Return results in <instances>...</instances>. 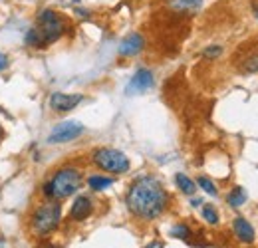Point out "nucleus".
<instances>
[{"label": "nucleus", "mask_w": 258, "mask_h": 248, "mask_svg": "<svg viewBox=\"0 0 258 248\" xmlns=\"http://www.w3.org/2000/svg\"><path fill=\"white\" fill-rule=\"evenodd\" d=\"M92 163L99 171L111 173V175H123L131 169V161L125 153L113 147H97L92 153Z\"/></svg>", "instance_id": "obj_5"}, {"label": "nucleus", "mask_w": 258, "mask_h": 248, "mask_svg": "<svg viewBox=\"0 0 258 248\" xmlns=\"http://www.w3.org/2000/svg\"><path fill=\"white\" fill-rule=\"evenodd\" d=\"M70 32V24L62 12L54 8H42L36 14L34 26L24 34V44L34 50H46Z\"/></svg>", "instance_id": "obj_2"}, {"label": "nucleus", "mask_w": 258, "mask_h": 248, "mask_svg": "<svg viewBox=\"0 0 258 248\" xmlns=\"http://www.w3.org/2000/svg\"><path fill=\"white\" fill-rule=\"evenodd\" d=\"M84 185V171L76 165H62L42 183V197L48 201H64L76 195Z\"/></svg>", "instance_id": "obj_3"}, {"label": "nucleus", "mask_w": 258, "mask_h": 248, "mask_svg": "<svg viewBox=\"0 0 258 248\" xmlns=\"http://www.w3.org/2000/svg\"><path fill=\"white\" fill-rule=\"evenodd\" d=\"M238 70L242 74H258V48L248 50L240 56L238 60Z\"/></svg>", "instance_id": "obj_12"}, {"label": "nucleus", "mask_w": 258, "mask_h": 248, "mask_svg": "<svg viewBox=\"0 0 258 248\" xmlns=\"http://www.w3.org/2000/svg\"><path fill=\"white\" fill-rule=\"evenodd\" d=\"M169 203H171V197L161 183V179H157L151 173H145L133 179V183L129 185L125 193L127 211L135 218L145 222L163 217L165 211L169 209Z\"/></svg>", "instance_id": "obj_1"}, {"label": "nucleus", "mask_w": 258, "mask_h": 248, "mask_svg": "<svg viewBox=\"0 0 258 248\" xmlns=\"http://www.w3.org/2000/svg\"><path fill=\"white\" fill-rule=\"evenodd\" d=\"M153 84H155V76H153V72H151L149 68H139V70L131 76V80H129L127 86H125V93H127V95L145 93L153 88Z\"/></svg>", "instance_id": "obj_7"}, {"label": "nucleus", "mask_w": 258, "mask_h": 248, "mask_svg": "<svg viewBox=\"0 0 258 248\" xmlns=\"http://www.w3.org/2000/svg\"><path fill=\"white\" fill-rule=\"evenodd\" d=\"M232 230H234L236 238H238L240 242H244V244H250V242L254 240V228H252V224H250L246 218H242V217L234 218V220H232Z\"/></svg>", "instance_id": "obj_11"}, {"label": "nucleus", "mask_w": 258, "mask_h": 248, "mask_svg": "<svg viewBox=\"0 0 258 248\" xmlns=\"http://www.w3.org/2000/svg\"><path fill=\"white\" fill-rule=\"evenodd\" d=\"M250 6H252V12H254V16L258 18V2H252Z\"/></svg>", "instance_id": "obj_23"}, {"label": "nucleus", "mask_w": 258, "mask_h": 248, "mask_svg": "<svg viewBox=\"0 0 258 248\" xmlns=\"http://www.w3.org/2000/svg\"><path fill=\"white\" fill-rule=\"evenodd\" d=\"M201 4H203V0H175V8H179V10L199 8Z\"/></svg>", "instance_id": "obj_19"}, {"label": "nucleus", "mask_w": 258, "mask_h": 248, "mask_svg": "<svg viewBox=\"0 0 258 248\" xmlns=\"http://www.w3.org/2000/svg\"><path fill=\"white\" fill-rule=\"evenodd\" d=\"M62 222V205L60 201H48L44 199L42 203L34 205L32 211L26 218V228L34 238H44L52 234Z\"/></svg>", "instance_id": "obj_4"}, {"label": "nucleus", "mask_w": 258, "mask_h": 248, "mask_svg": "<svg viewBox=\"0 0 258 248\" xmlns=\"http://www.w3.org/2000/svg\"><path fill=\"white\" fill-rule=\"evenodd\" d=\"M201 215L205 218V222H209V224H219V213H217V209L213 207V205H203V211H201Z\"/></svg>", "instance_id": "obj_18"}, {"label": "nucleus", "mask_w": 258, "mask_h": 248, "mask_svg": "<svg viewBox=\"0 0 258 248\" xmlns=\"http://www.w3.org/2000/svg\"><path fill=\"white\" fill-rule=\"evenodd\" d=\"M169 232H171L173 238H179V240H191V236H193V230L189 228L187 222H177V224H173Z\"/></svg>", "instance_id": "obj_16"}, {"label": "nucleus", "mask_w": 258, "mask_h": 248, "mask_svg": "<svg viewBox=\"0 0 258 248\" xmlns=\"http://www.w3.org/2000/svg\"><path fill=\"white\" fill-rule=\"evenodd\" d=\"M223 54V46H209V48H205V52H203V56L205 58H219Z\"/></svg>", "instance_id": "obj_20"}, {"label": "nucleus", "mask_w": 258, "mask_h": 248, "mask_svg": "<svg viewBox=\"0 0 258 248\" xmlns=\"http://www.w3.org/2000/svg\"><path fill=\"white\" fill-rule=\"evenodd\" d=\"M84 101V95L82 93H62L56 92L50 95V109L54 113H68L72 109H76L80 103Z\"/></svg>", "instance_id": "obj_8"}, {"label": "nucleus", "mask_w": 258, "mask_h": 248, "mask_svg": "<svg viewBox=\"0 0 258 248\" xmlns=\"http://www.w3.org/2000/svg\"><path fill=\"white\" fill-rule=\"evenodd\" d=\"M94 215V201L90 195H78L70 207V220L84 222Z\"/></svg>", "instance_id": "obj_9"}, {"label": "nucleus", "mask_w": 258, "mask_h": 248, "mask_svg": "<svg viewBox=\"0 0 258 248\" xmlns=\"http://www.w3.org/2000/svg\"><path fill=\"white\" fill-rule=\"evenodd\" d=\"M145 248H165V246H163V242H159V240H153V242H149Z\"/></svg>", "instance_id": "obj_22"}, {"label": "nucleus", "mask_w": 258, "mask_h": 248, "mask_svg": "<svg viewBox=\"0 0 258 248\" xmlns=\"http://www.w3.org/2000/svg\"><path fill=\"white\" fill-rule=\"evenodd\" d=\"M2 139H4V129L0 127V141H2Z\"/></svg>", "instance_id": "obj_25"}, {"label": "nucleus", "mask_w": 258, "mask_h": 248, "mask_svg": "<svg viewBox=\"0 0 258 248\" xmlns=\"http://www.w3.org/2000/svg\"><path fill=\"white\" fill-rule=\"evenodd\" d=\"M226 203H228V207H232V209L242 207V205L246 203V191H244L242 187H234V189L226 195Z\"/></svg>", "instance_id": "obj_15"}, {"label": "nucleus", "mask_w": 258, "mask_h": 248, "mask_svg": "<svg viewBox=\"0 0 258 248\" xmlns=\"http://www.w3.org/2000/svg\"><path fill=\"white\" fill-rule=\"evenodd\" d=\"M175 185H177V189L181 193H185L189 197H193L195 193H197V183H195L189 175H185V173H177L175 175Z\"/></svg>", "instance_id": "obj_14"}, {"label": "nucleus", "mask_w": 258, "mask_h": 248, "mask_svg": "<svg viewBox=\"0 0 258 248\" xmlns=\"http://www.w3.org/2000/svg\"><path fill=\"white\" fill-rule=\"evenodd\" d=\"M193 205L195 207H199V205H203V201H201V199H193Z\"/></svg>", "instance_id": "obj_24"}, {"label": "nucleus", "mask_w": 258, "mask_h": 248, "mask_svg": "<svg viewBox=\"0 0 258 248\" xmlns=\"http://www.w3.org/2000/svg\"><path fill=\"white\" fill-rule=\"evenodd\" d=\"M195 183H197V187H199V189H203V191H205L207 195H211V197H217V195H219L217 185H215V183H213V181H211L207 175H199Z\"/></svg>", "instance_id": "obj_17"}, {"label": "nucleus", "mask_w": 258, "mask_h": 248, "mask_svg": "<svg viewBox=\"0 0 258 248\" xmlns=\"http://www.w3.org/2000/svg\"><path fill=\"white\" fill-rule=\"evenodd\" d=\"M86 131V127L80 121H62V123L54 125V129L48 135V143L50 145H64L70 141H76L78 137H82Z\"/></svg>", "instance_id": "obj_6"}, {"label": "nucleus", "mask_w": 258, "mask_h": 248, "mask_svg": "<svg viewBox=\"0 0 258 248\" xmlns=\"http://www.w3.org/2000/svg\"><path fill=\"white\" fill-rule=\"evenodd\" d=\"M143 48H145L143 36H141L139 32H131V34H127V36L119 42V50H117V52H119V56H123V58H133V56L141 54Z\"/></svg>", "instance_id": "obj_10"}, {"label": "nucleus", "mask_w": 258, "mask_h": 248, "mask_svg": "<svg viewBox=\"0 0 258 248\" xmlns=\"http://www.w3.org/2000/svg\"><path fill=\"white\" fill-rule=\"evenodd\" d=\"M8 66H10V58H8V54H4V52H0V72H4V70H8Z\"/></svg>", "instance_id": "obj_21"}, {"label": "nucleus", "mask_w": 258, "mask_h": 248, "mask_svg": "<svg viewBox=\"0 0 258 248\" xmlns=\"http://www.w3.org/2000/svg\"><path fill=\"white\" fill-rule=\"evenodd\" d=\"M113 185V179L107 177V175H99V173H94L88 177V187L94 191V193H101V191H107L109 187Z\"/></svg>", "instance_id": "obj_13"}]
</instances>
